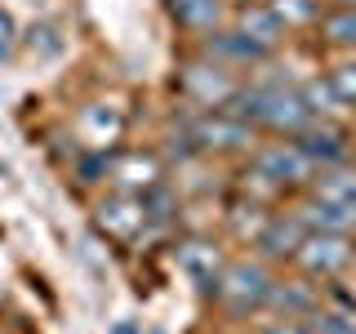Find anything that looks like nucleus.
Here are the masks:
<instances>
[{
    "mask_svg": "<svg viewBox=\"0 0 356 334\" xmlns=\"http://www.w3.org/2000/svg\"><path fill=\"white\" fill-rule=\"evenodd\" d=\"M209 294H214L232 317H250V312L267 308L272 272H267L259 259H232V263H222V272H218V281L209 285Z\"/></svg>",
    "mask_w": 356,
    "mask_h": 334,
    "instance_id": "f257e3e1",
    "label": "nucleus"
},
{
    "mask_svg": "<svg viewBox=\"0 0 356 334\" xmlns=\"http://www.w3.org/2000/svg\"><path fill=\"white\" fill-rule=\"evenodd\" d=\"M250 170L263 174L276 192H303V187H312V178H316V165L303 156V148H298L294 138H276V143L254 148Z\"/></svg>",
    "mask_w": 356,
    "mask_h": 334,
    "instance_id": "f03ea898",
    "label": "nucleus"
},
{
    "mask_svg": "<svg viewBox=\"0 0 356 334\" xmlns=\"http://www.w3.org/2000/svg\"><path fill=\"white\" fill-rule=\"evenodd\" d=\"M187 134H192L196 152H214V156H245L259 148V129L236 120L232 111H200Z\"/></svg>",
    "mask_w": 356,
    "mask_h": 334,
    "instance_id": "7ed1b4c3",
    "label": "nucleus"
},
{
    "mask_svg": "<svg viewBox=\"0 0 356 334\" xmlns=\"http://www.w3.org/2000/svg\"><path fill=\"white\" fill-rule=\"evenodd\" d=\"M236 89H241L236 76H232L227 67L209 63V58H196V63H187L183 72H178V94L200 111H222Z\"/></svg>",
    "mask_w": 356,
    "mask_h": 334,
    "instance_id": "20e7f679",
    "label": "nucleus"
},
{
    "mask_svg": "<svg viewBox=\"0 0 356 334\" xmlns=\"http://www.w3.org/2000/svg\"><path fill=\"white\" fill-rule=\"evenodd\" d=\"M352 259H356L352 237H339V232H307L303 245H298V254H294V263L303 267V276H312V281L339 276Z\"/></svg>",
    "mask_w": 356,
    "mask_h": 334,
    "instance_id": "39448f33",
    "label": "nucleus"
},
{
    "mask_svg": "<svg viewBox=\"0 0 356 334\" xmlns=\"http://www.w3.org/2000/svg\"><path fill=\"white\" fill-rule=\"evenodd\" d=\"M294 143L316 170H334V165H352V134L339 129L334 120H312L303 134H294Z\"/></svg>",
    "mask_w": 356,
    "mask_h": 334,
    "instance_id": "423d86ee",
    "label": "nucleus"
},
{
    "mask_svg": "<svg viewBox=\"0 0 356 334\" xmlns=\"http://www.w3.org/2000/svg\"><path fill=\"white\" fill-rule=\"evenodd\" d=\"M200 58H209V63L227 67V72H236V67L267 63L272 54H263L259 45H250L236 27H218V31H209V36H200Z\"/></svg>",
    "mask_w": 356,
    "mask_h": 334,
    "instance_id": "0eeeda50",
    "label": "nucleus"
},
{
    "mask_svg": "<svg viewBox=\"0 0 356 334\" xmlns=\"http://www.w3.org/2000/svg\"><path fill=\"white\" fill-rule=\"evenodd\" d=\"M98 228H103V237H107V241H134L143 228H147V209H143V196L111 192L103 205H98Z\"/></svg>",
    "mask_w": 356,
    "mask_h": 334,
    "instance_id": "6e6552de",
    "label": "nucleus"
},
{
    "mask_svg": "<svg viewBox=\"0 0 356 334\" xmlns=\"http://www.w3.org/2000/svg\"><path fill=\"white\" fill-rule=\"evenodd\" d=\"M107 174L116 183V192H129V196H143L147 187L165 183V170L156 161V152H120L116 161H107Z\"/></svg>",
    "mask_w": 356,
    "mask_h": 334,
    "instance_id": "1a4fd4ad",
    "label": "nucleus"
},
{
    "mask_svg": "<svg viewBox=\"0 0 356 334\" xmlns=\"http://www.w3.org/2000/svg\"><path fill=\"white\" fill-rule=\"evenodd\" d=\"M303 237H307V228L298 223L294 209H285V214H267V218H263V228H259V237H254V245H259L263 259H289V263H294V254H298V245H303Z\"/></svg>",
    "mask_w": 356,
    "mask_h": 334,
    "instance_id": "9d476101",
    "label": "nucleus"
},
{
    "mask_svg": "<svg viewBox=\"0 0 356 334\" xmlns=\"http://www.w3.org/2000/svg\"><path fill=\"white\" fill-rule=\"evenodd\" d=\"M236 31H241V36L250 40V45H259L263 54H276V49H281V40H285L281 18H276L267 5H259V0L236 9Z\"/></svg>",
    "mask_w": 356,
    "mask_h": 334,
    "instance_id": "9b49d317",
    "label": "nucleus"
},
{
    "mask_svg": "<svg viewBox=\"0 0 356 334\" xmlns=\"http://www.w3.org/2000/svg\"><path fill=\"white\" fill-rule=\"evenodd\" d=\"M267 308L285 312V321H307L312 312L321 308V294H316V285H312V276L307 281H272Z\"/></svg>",
    "mask_w": 356,
    "mask_h": 334,
    "instance_id": "f8f14e48",
    "label": "nucleus"
},
{
    "mask_svg": "<svg viewBox=\"0 0 356 334\" xmlns=\"http://www.w3.org/2000/svg\"><path fill=\"white\" fill-rule=\"evenodd\" d=\"M294 214H298V223H303L307 232H339V237H352V232H356V214H352V209L330 205V200H321L316 192H312Z\"/></svg>",
    "mask_w": 356,
    "mask_h": 334,
    "instance_id": "ddd939ff",
    "label": "nucleus"
},
{
    "mask_svg": "<svg viewBox=\"0 0 356 334\" xmlns=\"http://www.w3.org/2000/svg\"><path fill=\"white\" fill-rule=\"evenodd\" d=\"M170 14L183 31H192V36H209V31L222 27V18H227V5L222 0H170Z\"/></svg>",
    "mask_w": 356,
    "mask_h": 334,
    "instance_id": "4468645a",
    "label": "nucleus"
},
{
    "mask_svg": "<svg viewBox=\"0 0 356 334\" xmlns=\"http://www.w3.org/2000/svg\"><path fill=\"white\" fill-rule=\"evenodd\" d=\"M178 263H183V272L192 276V281L205 285V294H209V285H214L218 272H222V254H218L214 241H183L178 245Z\"/></svg>",
    "mask_w": 356,
    "mask_h": 334,
    "instance_id": "2eb2a0df",
    "label": "nucleus"
},
{
    "mask_svg": "<svg viewBox=\"0 0 356 334\" xmlns=\"http://www.w3.org/2000/svg\"><path fill=\"white\" fill-rule=\"evenodd\" d=\"M312 192L330 205H343L356 214V165H334V170H316L312 178Z\"/></svg>",
    "mask_w": 356,
    "mask_h": 334,
    "instance_id": "dca6fc26",
    "label": "nucleus"
},
{
    "mask_svg": "<svg viewBox=\"0 0 356 334\" xmlns=\"http://www.w3.org/2000/svg\"><path fill=\"white\" fill-rule=\"evenodd\" d=\"M276 18H281L285 31H303V27H316L321 14H325V0H267Z\"/></svg>",
    "mask_w": 356,
    "mask_h": 334,
    "instance_id": "f3484780",
    "label": "nucleus"
},
{
    "mask_svg": "<svg viewBox=\"0 0 356 334\" xmlns=\"http://www.w3.org/2000/svg\"><path fill=\"white\" fill-rule=\"evenodd\" d=\"M316 31L330 45H343V49H356V9H325L316 22Z\"/></svg>",
    "mask_w": 356,
    "mask_h": 334,
    "instance_id": "a211bd4d",
    "label": "nucleus"
},
{
    "mask_svg": "<svg viewBox=\"0 0 356 334\" xmlns=\"http://www.w3.org/2000/svg\"><path fill=\"white\" fill-rule=\"evenodd\" d=\"M303 326H307V334H356V308L339 312V308H325V303H321L303 321Z\"/></svg>",
    "mask_w": 356,
    "mask_h": 334,
    "instance_id": "6ab92c4d",
    "label": "nucleus"
},
{
    "mask_svg": "<svg viewBox=\"0 0 356 334\" xmlns=\"http://www.w3.org/2000/svg\"><path fill=\"white\" fill-rule=\"evenodd\" d=\"M298 94H303V103L312 107V116H316V120H330L334 111L343 107L339 98H334V89H330V81H325V76H312L307 85H298Z\"/></svg>",
    "mask_w": 356,
    "mask_h": 334,
    "instance_id": "aec40b11",
    "label": "nucleus"
},
{
    "mask_svg": "<svg viewBox=\"0 0 356 334\" xmlns=\"http://www.w3.org/2000/svg\"><path fill=\"white\" fill-rule=\"evenodd\" d=\"M325 81H330V89H334V98H339L343 107H352V111H356V58L334 63L330 72H325Z\"/></svg>",
    "mask_w": 356,
    "mask_h": 334,
    "instance_id": "412c9836",
    "label": "nucleus"
},
{
    "mask_svg": "<svg viewBox=\"0 0 356 334\" xmlns=\"http://www.w3.org/2000/svg\"><path fill=\"white\" fill-rule=\"evenodd\" d=\"M9 49H14V18L0 9V58H5Z\"/></svg>",
    "mask_w": 356,
    "mask_h": 334,
    "instance_id": "4be33fe9",
    "label": "nucleus"
},
{
    "mask_svg": "<svg viewBox=\"0 0 356 334\" xmlns=\"http://www.w3.org/2000/svg\"><path fill=\"white\" fill-rule=\"evenodd\" d=\"M259 334H307L303 321H272V326H263Z\"/></svg>",
    "mask_w": 356,
    "mask_h": 334,
    "instance_id": "5701e85b",
    "label": "nucleus"
},
{
    "mask_svg": "<svg viewBox=\"0 0 356 334\" xmlns=\"http://www.w3.org/2000/svg\"><path fill=\"white\" fill-rule=\"evenodd\" d=\"M325 9H356V0H325Z\"/></svg>",
    "mask_w": 356,
    "mask_h": 334,
    "instance_id": "b1692460",
    "label": "nucleus"
},
{
    "mask_svg": "<svg viewBox=\"0 0 356 334\" xmlns=\"http://www.w3.org/2000/svg\"><path fill=\"white\" fill-rule=\"evenodd\" d=\"M227 9H241V5H254V0H222Z\"/></svg>",
    "mask_w": 356,
    "mask_h": 334,
    "instance_id": "393cba45",
    "label": "nucleus"
},
{
    "mask_svg": "<svg viewBox=\"0 0 356 334\" xmlns=\"http://www.w3.org/2000/svg\"><path fill=\"white\" fill-rule=\"evenodd\" d=\"M352 134H356V111H352Z\"/></svg>",
    "mask_w": 356,
    "mask_h": 334,
    "instance_id": "a878e982",
    "label": "nucleus"
}]
</instances>
